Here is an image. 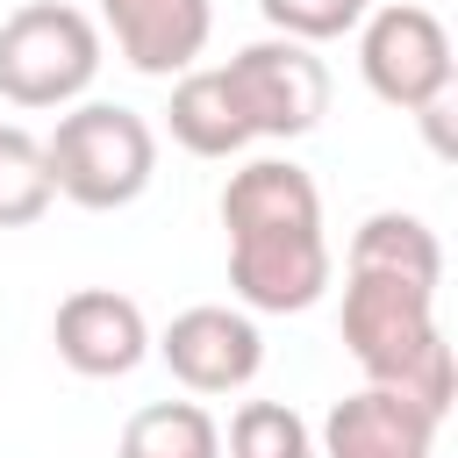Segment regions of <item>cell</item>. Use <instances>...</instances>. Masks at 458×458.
Segmentation results:
<instances>
[{"label": "cell", "instance_id": "1", "mask_svg": "<svg viewBox=\"0 0 458 458\" xmlns=\"http://www.w3.org/2000/svg\"><path fill=\"white\" fill-rule=\"evenodd\" d=\"M344 351L358 358L365 386H386L415 401L422 415H451L458 401V365L437 329V293L379 272H344Z\"/></svg>", "mask_w": 458, "mask_h": 458}, {"label": "cell", "instance_id": "2", "mask_svg": "<svg viewBox=\"0 0 458 458\" xmlns=\"http://www.w3.org/2000/svg\"><path fill=\"white\" fill-rule=\"evenodd\" d=\"M43 165L72 208L107 215L143 200V186L157 179V129L122 100H72L43 136Z\"/></svg>", "mask_w": 458, "mask_h": 458}, {"label": "cell", "instance_id": "3", "mask_svg": "<svg viewBox=\"0 0 458 458\" xmlns=\"http://www.w3.org/2000/svg\"><path fill=\"white\" fill-rule=\"evenodd\" d=\"M100 79V29L64 0H29L0 21V100L43 114L86 100Z\"/></svg>", "mask_w": 458, "mask_h": 458}, {"label": "cell", "instance_id": "4", "mask_svg": "<svg viewBox=\"0 0 458 458\" xmlns=\"http://www.w3.org/2000/svg\"><path fill=\"white\" fill-rule=\"evenodd\" d=\"M358 72L372 86V100L422 114L437 100H451V36L429 7L415 0H386L358 21Z\"/></svg>", "mask_w": 458, "mask_h": 458}, {"label": "cell", "instance_id": "5", "mask_svg": "<svg viewBox=\"0 0 458 458\" xmlns=\"http://www.w3.org/2000/svg\"><path fill=\"white\" fill-rule=\"evenodd\" d=\"M222 79H229V100H236L250 143H258V136L293 143V136H308V129L329 114V72H322V57H315L308 43H286V36L243 43V50L222 64Z\"/></svg>", "mask_w": 458, "mask_h": 458}, {"label": "cell", "instance_id": "6", "mask_svg": "<svg viewBox=\"0 0 458 458\" xmlns=\"http://www.w3.org/2000/svg\"><path fill=\"white\" fill-rule=\"evenodd\" d=\"M229 286L258 315H301L329 293V236L315 229H250L229 236Z\"/></svg>", "mask_w": 458, "mask_h": 458}, {"label": "cell", "instance_id": "7", "mask_svg": "<svg viewBox=\"0 0 458 458\" xmlns=\"http://www.w3.org/2000/svg\"><path fill=\"white\" fill-rule=\"evenodd\" d=\"M157 358L172 365V379H179L186 394H236V386L258 379V365H265V336H258L250 308L200 301V308H186V315L165 322Z\"/></svg>", "mask_w": 458, "mask_h": 458}, {"label": "cell", "instance_id": "8", "mask_svg": "<svg viewBox=\"0 0 458 458\" xmlns=\"http://www.w3.org/2000/svg\"><path fill=\"white\" fill-rule=\"evenodd\" d=\"M50 344L57 358L79 372V379H122L150 358V322L129 293L114 286H79L57 301V322H50Z\"/></svg>", "mask_w": 458, "mask_h": 458}, {"label": "cell", "instance_id": "9", "mask_svg": "<svg viewBox=\"0 0 458 458\" xmlns=\"http://www.w3.org/2000/svg\"><path fill=\"white\" fill-rule=\"evenodd\" d=\"M100 21L122 64H136L143 79H172V72H193V57L208 50L215 0H100Z\"/></svg>", "mask_w": 458, "mask_h": 458}, {"label": "cell", "instance_id": "10", "mask_svg": "<svg viewBox=\"0 0 458 458\" xmlns=\"http://www.w3.org/2000/svg\"><path fill=\"white\" fill-rule=\"evenodd\" d=\"M437 415L386 386H358L322 422V458H437Z\"/></svg>", "mask_w": 458, "mask_h": 458}, {"label": "cell", "instance_id": "11", "mask_svg": "<svg viewBox=\"0 0 458 458\" xmlns=\"http://www.w3.org/2000/svg\"><path fill=\"white\" fill-rule=\"evenodd\" d=\"M351 272H379V279H408V286H429L444 279V243L422 215H401V208H379L351 229Z\"/></svg>", "mask_w": 458, "mask_h": 458}, {"label": "cell", "instance_id": "12", "mask_svg": "<svg viewBox=\"0 0 458 458\" xmlns=\"http://www.w3.org/2000/svg\"><path fill=\"white\" fill-rule=\"evenodd\" d=\"M165 122H172V143H179V150H193V157H236V150L250 143V129H243V114H236V100H229L222 64H208V72H200V64H193V72H179Z\"/></svg>", "mask_w": 458, "mask_h": 458}, {"label": "cell", "instance_id": "13", "mask_svg": "<svg viewBox=\"0 0 458 458\" xmlns=\"http://www.w3.org/2000/svg\"><path fill=\"white\" fill-rule=\"evenodd\" d=\"M114 458H222V429L200 401H150L122 422Z\"/></svg>", "mask_w": 458, "mask_h": 458}, {"label": "cell", "instance_id": "14", "mask_svg": "<svg viewBox=\"0 0 458 458\" xmlns=\"http://www.w3.org/2000/svg\"><path fill=\"white\" fill-rule=\"evenodd\" d=\"M50 200H57V186L43 165V136H29L21 122H0V229L43 222Z\"/></svg>", "mask_w": 458, "mask_h": 458}, {"label": "cell", "instance_id": "15", "mask_svg": "<svg viewBox=\"0 0 458 458\" xmlns=\"http://www.w3.org/2000/svg\"><path fill=\"white\" fill-rule=\"evenodd\" d=\"M229 458H315V437L286 401H243L229 415Z\"/></svg>", "mask_w": 458, "mask_h": 458}, {"label": "cell", "instance_id": "16", "mask_svg": "<svg viewBox=\"0 0 458 458\" xmlns=\"http://www.w3.org/2000/svg\"><path fill=\"white\" fill-rule=\"evenodd\" d=\"M258 14L272 21V36H286V43H336V36H351L365 14H372V0H258Z\"/></svg>", "mask_w": 458, "mask_h": 458}]
</instances>
